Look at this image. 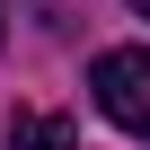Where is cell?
I'll use <instances>...</instances> for the list:
<instances>
[{"label":"cell","mask_w":150,"mask_h":150,"mask_svg":"<svg viewBox=\"0 0 150 150\" xmlns=\"http://www.w3.org/2000/svg\"><path fill=\"white\" fill-rule=\"evenodd\" d=\"M9 150H71V115H9Z\"/></svg>","instance_id":"7a4b0ae2"},{"label":"cell","mask_w":150,"mask_h":150,"mask_svg":"<svg viewBox=\"0 0 150 150\" xmlns=\"http://www.w3.org/2000/svg\"><path fill=\"white\" fill-rule=\"evenodd\" d=\"M132 9H141V18H150V0H132Z\"/></svg>","instance_id":"3957f363"},{"label":"cell","mask_w":150,"mask_h":150,"mask_svg":"<svg viewBox=\"0 0 150 150\" xmlns=\"http://www.w3.org/2000/svg\"><path fill=\"white\" fill-rule=\"evenodd\" d=\"M88 97L115 132H150V44H115L88 62Z\"/></svg>","instance_id":"6da1fadb"},{"label":"cell","mask_w":150,"mask_h":150,"mask_svg":"<svg viewBox=\"0 0 150 150\" xmlns=\"http://www.w3.org/2000/svg\"><path fill=\"white\" fill-rule=\"evenodd\" d=\"M0 35H9V27H0Z\"/></svg>","instance_id":"277c9868"}]
</instances>
